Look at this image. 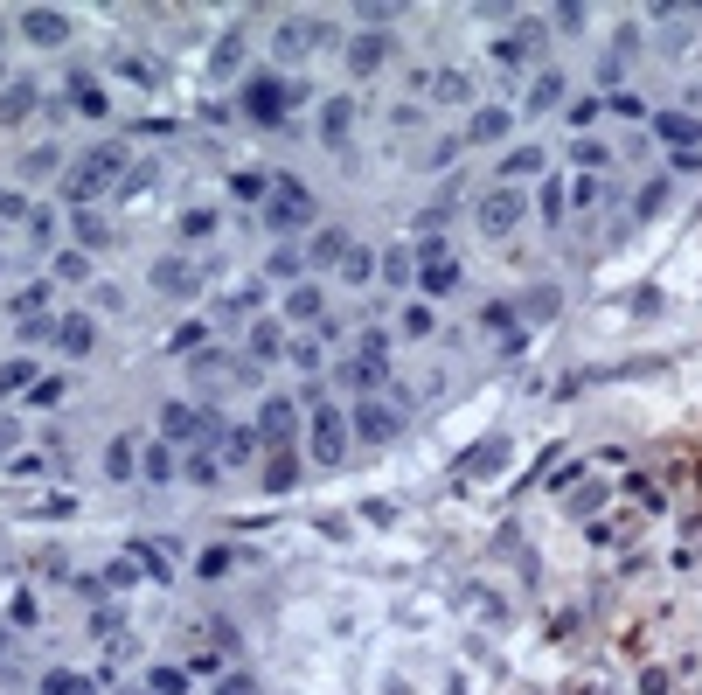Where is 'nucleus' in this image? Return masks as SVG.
<instances>
[{
    "instance_id": "obj_10",
    "label": "nucleus",
    "mask_w": 702,
    "mask_h": 695,
    "mask_svg": "<svg viewBox=\"0 0 702 695\" xmlns=\"http://www.w3.org/2000/svg\"><path fill=\"white\" fill-rule=\"evenodd\" d=\"M188 424H195V417H188V411H167V417H160V431H167V438H195Z\"/></svg>"
},
{
    "instance_id": "obj_6",
    "label": "nucleus",
    "mask_w": 702,
    "mask_h": 695,
    "mask_svg": "<svg viewBox=\"0 0 702 695\" xmlns=\"http://www.w3.org/2000/svg\"><path fill=\"white\" fill-rule=\"evenodd\" d=\"M285 105H292V98H285L279 84H251V112H258V119H272V112H285Z\"/></svg>"
},
{
    "instance_id": "obj_4",
    "label": "nucleus",
    "mask_w": 702,
    "mask_h": 695,
    "mask_svg": "<svg viewBox=\"0 0 702 695\" xmlns=\"http://www.w3.org/2000/svg\"><path fill=\"white\" fill-rule=\"evenodd\" d=\"M42 695H98L84 675H70V668H56V675H42Z\"/></svg>"
},
{
    "instance_id": "obj_9",
    "label": "nucleus",
    "mask_w": 702,
    "mask_h": 695,
    "mask_svg": "<svg viewBox=\"0 0 702 695\" xmlns=\"http://www.w3.org/2000/svg\"><path fill=\"white\" fill-rule=\"evenodd\" d=\"M362 431H369V438H390V431H397V417H390V411H376V404H369V411H362Z\"/></svg>"
},
{
    "instance_id": "obj_3",
    "label": "nucleus",
    "mask_w": 702,
    "mask_h": 695,
    "mask_svg": "<svg viewBox=\"0 0 702 695\" xmlns=\"http://www.w3.org/2000/svg\"><path fill=\"white\" fill-rule=\"evenodd\" d=\"M21 28H28L35 42H63V14H42V7H35V14H21Z\"/></svg>"
},
{
    "instance_id": "obj_13",
    "label": "nucleus",
    "mask_w": 702,
    "mask_h": 695,
    "mask_svg": "<svg viewBox=\"0 0 702 695\" xmlns=\"http://www.w3.org/2000/svg\"><path fill=\"white\" fill-rule=\"evenodd\" d=\"M28 376H35V369H28V362H7V369H0V390H21V383H28Z\"/></svg>"
},
{
    "instance_id": "obj_11",
    "label": "nucleus",
    "mask_w": 702,
    "mask_h": 695,
    "mask_svg": "<svg viewBox=\"0 0 702 695\" xmlns=\"http://www.w3.org/2000/svg\"><path fill=\"white\" fill-rule=\"evenodd\" d=\"M452 278H459V272H452V258H431V272H424V285H431V292H438V285H452Z\"/></svg>"
},
{
    "instance_id": "obj_2",
    "label": "nucleus",
    "mask_w": 702,
    "mask_h": 695,
    "mask_svg": "<svg viewBox=\"0 0 702 695\" xmlns=\"http://www.w3.org/2000/svg\"><path fill=\"white\" fill-rule=\"evenodd\" d=\"M272 223H306V195L292 181H279V195H272Z\"/></svg>"
},
{
    "instance_id": "obj_1",
    "label": "nucleus",
    "mask_w": 702,
    "mask_h": 695,
    "mask_svg": "<svg viewBox=\"0 0 702 695\" xmlns=\"http://www.w3.org/2000/svg\"><path fill=\"white\" fill-rule=\"evenodd\" d=\"M112 167H119V153H98V160H84V167L70 174V195H91V188H98V181H105Z\"/></svg>"
},
{
    "instance_id": "obj_8",
    "label": "nucleus",
    "mask_w": 702,
    "mask_h": 695,
    "mask_svg": "<svg viewBox=\"0 0 702 695\" xmlns=\"http://www.w3.org/2000/svg\"><path fill=\"white\" fill-rule=\"evenodd\" d=\"M508 223H515V195H494L487 202V230H508Z\"/></svg>"
},
{
    "instance_id": "obj_15",
    "label": "nucleus",
    "mask_w": 702,
    "mask_h": 695,
    "mask_svg": "<svg viewBox=\"0 0 702 695\" xmlns=\"http://www.w3.org/2000/svg\"><path fill=\"white\" fill-rule=\"evenodd\" d=\"M0 647H7V633H0Z\"/></svg>"
},
{
    "instance_id": "obj_7",
    "label": "nucleus",
    "mask_w": 702,
    "mask_h": 695,
    "mask_svg": "<svg viewBox=\"0 0 702 695\" xmlns=\"http://www.w3.org/2000/svg\"><path fill=\"white\" fill-rule=\"evenodd\" d=\"M265 438H292V404H265Z\"/></svg>"
},
{
    "instance_id": "obj_12",
    "label": "nucleus",
    "mask_w": 702,
    "mask_h": 695,
    "mask_svg": "<svg viewBox=\"0 0 702 695\" xmlns=\"http://www.w3.org/2000/svg\"><path fill=\"white\" fill-rule=\"evenodd\" d=\"M63 348H70V355H77V348H91V327H84V320H70V327H63Z\"/></svg>"
},
{
    "instance_id": "obj_5",
    "label": "nucleus",
    "mask_w": 702,
    "mask_h": 695,
    "mask_svg": "<svg viewBox=\"0 0 702 695\" xmlns=\"http://www.w3.org/2000/svg\"><path fill=\"white\" fill-rule=\"evenodd\" d=\"M313 431H320V438H313V452H320V459H334V452H341V417L320 411V424H313Z\"/></svg>"
},
{
    "instance_id": "obj_14",
    "label": "nucleus",
    "mask_w": 702,
    "mask_h": 695,
    "mask_svg": "<svg viewBox=\"0 0 702 695\" xmlns=\"http://www.w3.org/2000/svg\"><path fill=\"white\" fill-rule=\"evenodd\" d=\"M223 695H258V689L251 682H223Z\"/></svg>"
}]
</instances>
